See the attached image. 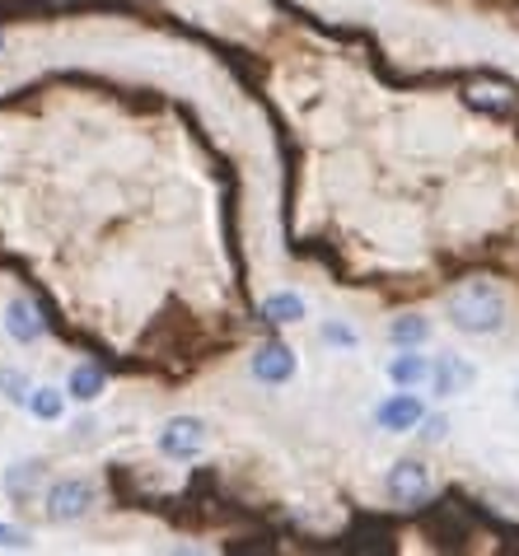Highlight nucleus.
Returning <instances> with one entry per match:
<instances>
[{
	"label": "nucleus",
	"mask_w": 519,
	"mask_h": 556,
	"mask_svg": "<svg viewBox=\"0 0 519 556\" xmlns=\"http://www.w3.org/2000/svg\"><path fill=\"white\" fill-rule=\"evenodd\" d=\"M450 323L459 332H472V337L501 332V323H506V300H501L496 286L468 281V286H459L450 295Z\"/></svg>",
	"instance_id": "nucleus-1"
},
{
	"label": "nucleus",
	"mask_w": 519,
	"mask_h": 556,
	"mask_svg": "<svg viewBox=\"0 0 519 556\" xmlns=\"http://www.w3.org/2000/svg\"><path fill=\"white\" fill-rule=\"evenodd\" d=\"M202 444H206V421H197V416H174L160 430V450L169 458H192V454H202Z\"/></svg>",
	"instance_id": "nucleus-2"
},
{
	"label": "nucleus",
	"mask_w": 519,
	"mask_h": 556,
	"mask_svg": "<svg viewBox=\"0 0 519 556\" xmlns=\"http://www.w3.org/2000/svg\"><path fill=\"white\" fill-rule=\"evenodd\" d=\"M389 496L398 501V505H407V509L431 496V477H426V468H421L417 458L393 463V472H389Z\"/></svg>",
	"instance_id": "nucleus-3"
},
{
	"label": "nucleus",
	"mask_w": 519,
	"mask_h": 556,
	"mask_svg": "<svg viewBox=\"0 0 519 556\" xmlns=\"http://www.w3.org/2000/svg\"><path fill=\"white\" fill-rule=\"evenodd\" d=\"M89 505H94V486L89 482H56L52 496H48V509L56 523H75L89 515Z\"/></svg>",
	"instance_id": "nucleus-4"
},
{
	"label": "nucleus",
	"mask_w": 519,
	"mask_h": 556,
	"mask_svg": "<svg viewBox=\"0 0 519 556\" xmlns=\"http://www.w3.org/2000/svg\"><path fill=\"white\" fill-rule=\"evenodd\" d=\"M375 421L384 426V430H412V426H421L426 421V412H421V397L417 393H393L389 403H379V412H375Z\"/></svg>",
	"instance_id": "nucleus-5"
},
{
	"label": "nucleus",
	"mask_w": 519,
	"mask_h": 556,
	"mask_svg": "<svg viewBox=\"0 0 519 556\" xmlns=\"http://www.w3.org/2000/svg\"><path fill=\"white\" fill-rule=\"evenodd\" d=\"M290 375H295V351L281 346V342H267L253 351V379L263 383H286Z\"/></svg>",
	"instance_id": "nucleus-6"
},
{
	"label": "nucleus",
	"mask_w": 519,
	"mask_h": 556,
	"mask_svg": "<svg viewBox=\"0 0 519 556\" xmlns=\"http://www.w3.org/2000/svg\"><path fill=\"white\" fill-rule=\"evenodd\" d=\"M472 365L468 361H459V355H440L435 361V369H431V383H435V393L440 397H454V393H468L472 389Z\"/></svg>",
	"instance_id": "nucleus-7"
},
{
	"label": "nucleus",
	"mask_w": 519,
	"mask_h": 556,
	"mask_svg": "<svg viewBox=\"0 0 519 556\" xmlns=\"http://www.w3.org/2000/svg\"><path fill=\"white\" fill-rule=\"evenodd\" d=\"M5 332L14 337V342H38V337H42L38 308H34V304H24V300H14V304L5 308Z\"/></svg>",
	"instance_id": "nucleus-8"
},
{
	"label": "nucleus",
	"mask_w": 519,
	"mask_h": 556,
	"mask_svg": "<svg viewBox=\"0 0 519 556\" xmlns=\"http://www.w3.org/2000/svg\"><path fill=\"white\" fill-rule=\"evenodd\" d=\"M431 361H426V355H417V351H403L398 361H389V379L398 383V389H417V383H426L431 379Z\"/></svg>",
	"instance_id": "nucleus-9"
},
{
	"label": "nucleus",
	"mask_w": 519,
	"mask_h": 556,
	"mask_svg": "<svg viewBox=\"0 0 519 556\" xmlns=\"http://www.w3.org/2000/svg\"><path fill=\"white\" fill-rule=\"evenodd\" d=\"M389 337H393L398 346H421L426 337H431V323H426L421 314H403V318L389 323Z\"/></svg>",
	"instance_id": "nucleus-10"
},
{
	"label": "nucleus",
	"mask_w": 519,
	"mask_h": 556,
	"mask_svg": "<svg viewBox=\"0 0 519 556\" xmlns=\"http://www.w3.org/2000/svg\"><path fill=\"white\" fill-rule=\"evenodd\" d=\"M263 318H267V323H300V318H304V300L290 295V290H286V295H271V300L263 304Z\"/></svg>",
	"instance_id": "nucleus-11"
},
{
	"label": "nucleus",
	"mask_w": 519,
	"mask_h": 556,
	"mask_svg": "<svg viewBox=\"0 0 519 556\" xmlns=\"http://www.w3.org/2000/svg\"><path fill=\"white\" fill-rule=\"evenodd\" d=\"M468 103L486 108V113H510V89L506 85H478V89H468Z\"/></svg>",
	"instance_id": "nucleus-12"
},
{
	"label": "nucleus",
	"mask_w": 519,
	"mask_h": 556,
	"mask_svg": "<svg viewBox=\"0 0 519 556\" xmlns=\"http://www.w3.org/2000/svg\"><path fill=\"white\" fill-rule=\"evenodd\" d=\"M103 393V375H99V365H80L71 375V397H80V403H94V397Z\"/></svg>",
	"instance_id": "nucleus-13"
},
{
	"label": "nucleus",
	"mask_w": 519,
	"mask_h": 556,
	"mask_svg": "<svg viewBox=\"0 0 519 556\" xmlns=\"http://www.w3.org/2000/svg\"><path fill=\"white\" fill-rule=\"evenodd\" d=\"M61 407H66V403H61L56 389H34V393H28V412H34L38 421H56Z\"/></svg>",
	"instance_id": "nucleus-14"
},
{
	"label": "nucleus",
	"mask_w": 519,
	"mask_h": 556,
	"mask_svg": "<svg viewBox=\"0 0 519 556\" xmlns=\"http://www.w3.org/2000/svg\"><path fill=\"white\" fill-rule=\"evenodd\" d=\"M0 393H5L10 403H28L34 389H28V379L20 375V369H0Z\"/></svg>",
	"instance_id": "nucleus-15"
},
{
	"label": "nucleus",
	"mask_w": 519,
	"mask_h": 556,
	"mask_svg": "<svg viewBox=\"0 0 519 556\" xmlns=\"http://www.w3.org/2000/svg\"><path fill=\"white\" fill-rule=\"evenodd\" d=\"M34 482H38V463H20V468L5 477V491H10V496H20V491L28 496V491H34Z\"/></svg>",
	"instance_id": "nucleus-16"
},
{
	"label": "nucleus",
	"mask_w": 519,
	"mask_h": 556,
	"mask_svg": "<svg viewBox=\"0 0 519 556\" xmlns=\"http://www.w3.org/2000/svg\"><path fill=\"white\" fill-rule=\"evenodd\" d=\"M0 547L20 552V547H28V533L24 529H10V523H0Z\"/></svg>",
	"instance_id": "nucleus-17"
},
{
	"label": "nucleus",
	"mask_w": 519,
	"mask_h": 556,
	"mask_svg": "<svg viewBox=\"0 0 519 556\" xmlns=\"http://www.w3.org/2000/svg\"><path fill=\"white\" fill-rule=\"evenodd\" d=\"M426 430H421V440H445V430H450V421H445V416H426V421H421Z\"/></svg>",
	"instance_id": "nucleus-18"
},
{
	"label": "nucleus",
	"mask_w": 519,
	"mask_h": 556,
	"mask_svg": "<svg viewBox=\"0 0 519 556\" xmlns=\"http://www.w3.org/2000/svg\"><path fill=\"white\" fill-rule=\"evenodd\" d=\"M324 337H328L332 346H356V332H351V328H338V323H332V328H324Z\"/></svg>",
	"instance_id": "nucleus-19"
},
{
	"label": "nucleus",
	"mask_w": 519,
	"mask_h": 556,
	"mask_svg": "<svg viewBox=\"0 0 519 556\" xmlns=\"http://www.w3.org/2000/svg\"><path fill=\"white\" fill-rule=\"evenodd\" d=\"M0 48H5V34H0Z\"/></svg>",
	"instance_id": "nucleus-20"
}]
</instances>
